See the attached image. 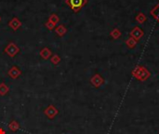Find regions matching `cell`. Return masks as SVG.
Segmentation results:
<instances>
[{
    "label": "cell",
    "instance_id": "6da1fadb",
    "mask_svg": "<svg viewBox=\"0 0 159 134\" xmlns=\"http://www.w3.org/2000/svg\"><path fill=\"white\" fill-rule=\"evenodd\" d=\"M65 3L74 12H78L88 3V0H66Z\"/></svg>",
    "mask_w": 159,
    "mask_h": 134
},
{
    "label": "cell",
    "instance_id": "7a4b0ae2",
    "mask_svg": "<svg viewBox=\"0 0 159 134\" xmlns=\"http://www.w3.org/2000/svg\"><path fill=\"white\" fill-rule=\"evenodd\" d=\"M5 53L7 54L9 57H15L20 52V48L13 42L8 43V45L5 48Z\"/></svg>",
    "mask_w": 159,
    "mask_h": 134
},
{
    "label": "cell",
    "instance_id": "3957f363",
    "mask_svg": "<svg viewBox=\"0 0 159 134\" xmlns=\"http://www.w3.org/2000/svg\"><path fill=\"white\" fill-rule=\"evenodd\" d=\"M44 114L50 119L54 118L58 114H59V110L52 104H49L45 110H44Z\"/></svg>",
    "mask_w": 159,
    "mask_h": 134
},
{
    "label": "cell",
    "instance_id": "277c9868",
    "mask_svg": "<svg viewBox=\"0 0 159 134\" xmlns=\"http://www.w3.org/2000/svg\"><path fill=\"white\" fill-rule=\"evenodd\" d=\"M8 26H9L13 31H17V30L21 26V22H20V21L17 17H14V18H12V19L8 21Z\"/></svg>",
    "mask_w": 159,
    "mask_h": 134
},
{
    "label": "cell",
    "instance_id": "5b68a950",
    "mask_svg": "<svg viewBox=\"0 0 159 134\" xmlns=\"http://www.w3.org/2000/svg\"><path fill=\"white\" fill-rule=\"evenodd\" d=\"M7 75H8L12 79H17V78L21 75V72H20V70L17 66H12V67L8 70Z\"/></svg>",
    "mask_w": 159,
    "mask_h": 134
},
{
    "label": "cell",
    "instance_id": "8992f818",
    "mask_svg": "<svg viewBox=\"0 0 159 134\" xmlns=\"http://www.w3.org/2000/svg\"><path fill=\"white\" fill-rule=\"evenodd\" d=\"M51 54H52V52H51V50H50L48 48H44V49H42L40 50V56H41V58H43L44 60L49 59V58L51 57Z\"/></svg>",
    "mask_w": 159,
    "mask_h": 134
},
{
    "label": "cell",
    "instance_id": "52a82bcc",
    "mask_svg": "<svg viewBox=\"0 0 159 134\" xmlns=\"http://www.w3.org/2000/svg\"><path fill=\"white\" fill-rule=\"evenodd\" d=\"M55 32L57 33V35H60V36H63V35L66 34L67 29L65 28V26H64V25L60 24V25H58V26H56V27H55Z\"/></svg>",
    "mask_w": 159,
    "mask_h": 134
},
{
    "label": "cell",
    "instance_id": "ba28073f",
    "mask_svg": "<svg viewBox=\"0 0 159 134\" xmlns=\"http://www.w3.org/2000/svg\"><path fill=\"white\" fill-rule=\"evenodd\" d=\"M8 129H9L11 132H17V131L20 129V124H19L16 120H12V121L9 122V124H8Z\"/></svg>",
    "mask_w": 159,
    "mask_h": 134
},
{
    "label": "cell",
    "instance_id": "9c48e42d",
    "mask_svg": "<svg viewBox=\"0 0 159 134\" xmlns=\"http://www.w3.org/2000/svg\"><path fill=\"white\" fill-rule=\"evenodd\" d=\"M150 13H151V15L157 21L159 22V3L155 7H153L152 9H151V11H150Z\"/></svg>",
    "mask_w": 159,
    "mask_h": 134
},
{
    "label": "cell",
    "instance_id": "30bf717a",
    "mask_svg": "<svg viewBox=\"0 0 159 134\" xmlns=\"http://www.w3.org/2000/svg\"><path fill=\"white\" fill-rule=\"evenodd\" d=\"M143 31H142V29L140 28V27H135L134 29H133V31H132V33H131V35L132 36H134L135 38H137V39H139V38H141V36L143 35Z\"/></svg>",
    "mask_w": 159,
    "mask_h": 134
},
{
    "label": "cell",
    "instance_id": "8fae6325",
    "mask_svg": "<svg viewBox=\"0 0 159 134\" xmlns=\"http://www.w3.org/2000/svg\"><path fill=\"white\" fill-rule=\"evenodd\" d=\"M102 82V79L101 78V76L99 75H96L94 76L92 78H91V83L95 86V87H99Z\"/></svg>",
    "mask_w": 159,
    "mask_h": 134
},
{
    "label": "cell",
    "instance_id": "7c38bea8",
    "mask_svg": "<svg viewBox=\"0 0 159 134\" xmlns=\"http://www.w3.org/2000/svg\"><path fill=\"white\" fill-rule=\"evenodd\" d=\"M8 91H9V88L5 83H1L0 84V95L5 96Z\"/></svg>",
    "mask_w": 159,
    "mask_h": 134
},
{
    "label": "cell",
    "instance_id": "4fadbf2b",
    "mask_svg": "<svg viewBox=\"0 0 159 134\" xmlns=\"http://www.w3.org/2000/svg\"><path fill=\"white\" fill-rule=\"evenodd\" d=\"M50 62H51V63L57 65L61 62V57L58 54H54L50 57Z\"/></svg>",
    "mask_w": 159,
    "mask_h": 134
},
{
    "label": "cell",
    "instance_id": "5bb4252c",
    "mask_svg": "<svg viewBox=\"0 0 159 134\" xmlns=\"http://www.w3.org/2000/svg\"><path fill=\"white\" fill-rule=\"evenodd\" d=\"M48 21H51L53 24H55V25H57L58 24V22L60 21V18L58 17V15H56V14H51L50 16H49V18H48Z\"/></svg>",
    "mask_w": 159,
    "mask_h": 134
},
{
    "label": "cell",
    "instance_id": "9a60e30c",
    "mask_svg": "<svg viewBox=\"0 0 159 134\" xmlns=\"http://www.w3.org/2000/svg\"><path fill=\"white\" fill-rule=\"evenodd\" d=\"M136 20H137L140 23H143L144 21H146V17L143 15V13L140 12V13L138 14V16L136 17Z\"/></svg>",
    "mask_w": 159,
    "mask_h": 134
},
{
    "label": "cell",
    "instance_id": "2e32d148",
    "mask_svg": "<svg viewBox=\"0 0 159 134\" xmlns=\"http://www.w3.org/2000/svg\"><path fill=\"white\" fill-rule=\"evenodd\" d=\"M45 25H46V27L48 29V30H53V29H55V27H56V25L55 24H53L51 21H48L46 23H45Z\"/></svg>",
    "mask_w": 159,
    "mask_h": 134
},
{
    "label": "cell",
    "instance_id": "e0dca14e",
    "mask_svg": "<svg viewBox=\"0 0 159 134\" xmlns=\"http://www.w3.org/2000/svg\"><path fill=\"white\" fill-rule=\"evenodd\" d=\"M0 134H6V132L2 128H0Z\"/></svg>",
    "mask_w": 159,
    "mask_h": 134
},
{
    "label": "cell",
    "instance_id": "ac0fdd59",
    "mask_svg": "<svg viewBox=\"0 0 159 134\" xmlns=\"http://www.w3.org/2000/svg\"><path fill=\"white\" fill-rule=\"evenodd\" d=\"M0 21H1V17H0Z\"/></svg>",
    "mask_w": 159,
    "mask_h": 134
}]
</instances>
